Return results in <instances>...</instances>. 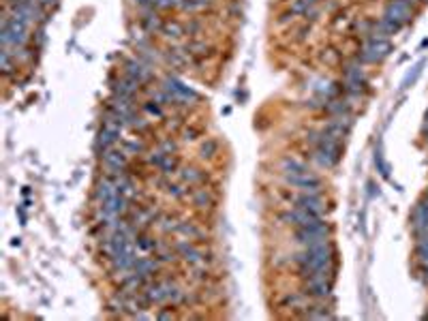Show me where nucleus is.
Returning a JSON list of instances; mask_svg holds the SVG:
<instances>
[{
  "instance_id": "1",
  "label": "nucleus",
  "mask_w": 428,
  "mask_h": 321,
  "mask_svg": "<svg viewBox=\"0 0 428 321\" xmlns=\"http://www.w3.org/2000/svg\"><path fill=\"white\" fill-rule=\"evenodd\" d=\"M294 261L300 266V272L304 274V278L315 274V272H321V270H332L334 248L328 240L321 242V244L304 246V253H298L294 257Z\"/></svg>"
},
{
  "instance_id": "40",
  "label": "nucleus",
  "mask_w": 428,
  "mask_h": 321,
  "mask_svg": "<svg viewBox=\"0 0 428 321\" xmlns=\"http://www.w3.org/2000/svg\"><path fill=\"white\" fill-rule=\"evenodd\" d=\"M144 109L148 111V113H152V116H163V111H161V107L156 105V103H154V105H152V103H146Z\"/></svg>"
},
{
  "instance_id": "42",
  "label": "nucleus",
  "mask_w": 428,
  "mask_h": 321,
  "mask_svg": "<svg viewBox=\"0 0 428 321\" xmlns=\"http://www.w3.org/2000/svg\"><path fill=\"white\" fill-rule=\"evenodd\" d=\"M37 3L41 5V7H54V5H58V0H37Z\"/></svg>"
},
{
  "instance_id": "24",
  "label": "nucleus",
  "mask_w": 428,
  "mask_h": 321,
  "mask_svg": "<svg viewBox=\"0 0 428 321\" xmlns=\"http://www.w3.org/2000/svg\"><path fill=\"white\" fill-rule=\"evenodd\" d=\"M186 51H178V49H174V51H169L167 54V60H169V65L172 67H184L186 62H189V58L184 56Z\"/></svg>"
},
{
  "instance_id": "47",
  "label": "nucleus",
  "mask_w": 428,
  "mask_h": 321,
  "mask_svg": "<svg viewBox=\"0 0 428 321\" xmlns=\"http://www.w3.org/2000/svg\"><path fill=\"white\" fill-rule=\"evenodd\" d=\"M417 3H424V5H428V0H417Z\"/></svg>"
},
{
  "instance_id": "29",
  "label": "nucleus",
  "mask_w": 428,
  "mask_h": 321,
  "mask_svg": "<svg viewBox=\"0 0 428 321\" xmlns=\"http://www.w3.org/2000/svg\"><path fill=\"white\" fill-rule=\"evenodd\" d=\"M210 5V0H182V9L184 11H199V9Z\"/></svg>"
},
{
  "instance_id": "15",
  "label": "nucleus",
  "mask_w": 428,
  "mask_h": 321,
  "mask_svg": "<svg viewBox=\"0 0 428 321\" xmlns=\"http://www.w3.org/2000/svg\"><path fill=\"white\" fill-rule=\"evenodd\" d=\"M159 266H161L159 259H150V257H139L137 264H135V268H133V272H137L139 276H144L146 281H148V278H152L154 272L159 270Z\"/></svg>"
},
{
  "instance_id": "41",
  "label": "nucleus",
  "mask_w": 428,
  "mask_h": 321,
  "mask_svg": "<svg viewBox=\"0 0 428 321\" xmlns=\"http://www.w3.org/2000/svg\"><path fill=\"white\" fill-rule=\"evenodd\" d=\"M161 150H163L165 154H172V152L176 150V143H174L172 139H165V141L161 143Z\"/></svg>"
},
{
  "instance_id": "34",
  "label": "nucleus",
  "mask_w": 428,
  "mask_h": 321,
  "mask_svg": "<svg viewBox=\"0 0 428 321\" xmlns=\"http://www.w3.org/2000/svg\"><path fill=\"white\" fill-rule=\"evenodd\" d=\"M144 26L148 33H152V30H161L163 24H161V19L156 17V15H148V17H144Z\"/></svg>"
},
{
  "instance_id": "43",
  "label": "nucleus",
  "mask_w": 428,
  "mask_h": 321,
  "mask_svg": "<svg viewBox=\"0 0 428 321\" xmlns=\"http://www.w3.org/2000/svg\"><path fill=\"white\" fill-rule=\"evenodd\" d=\"M156 317H159V319H172V317H174V313H172V310H161V313L156 315Z\"/></svg>"
},
{
  "instance_id": "26",
  "label": "nucleus",
  "mask_w": 428,
  "mask_h": 321,
  "mask_svg": "<svg viewBox=\"0 0 428 321\" xmlns=\"http://www.w3.org/2000/svg\"><path fill=\"white\" fill-rule=\"evenodd\" d=\"M0 69H3L5 75H11L13 73V62H11V54L7 49L0 51Z\"/></svg>"
},
{
  "instance_id": "23",
  "label": "nucleus",
  "mask_w": 428,
  "mask_h": 321,
  "mask_svg": "<svg viewBox=\"0 0 428 321\" xmlns=\"http://www.w3.org/2000/svg\"><path fill=\"white\" fill-rule=\"evenodd\" d=\"M328 111L334 113V116H347L349 113V103L347 101H332L330 105H328Z\"/></svg>"
},
{
  "instance_id": "8",
  "label": "nucleus",
  "mask_w": 428,
  "mask_h": 321,
  "mask_svg": "<svg viewBox=\"0 0 428 321\" xmlns=\"http://www.w3.org/2000/svg\"><path fill=\"white\" fill-rule=\"evenodd\" d=\"M163 88L167 90V92H172V95L176 97V101L178 103H182V101H197L199 99V95L193 90V88H189V86H184L180 79H176V77H167L165 81H163Z\"/></svg>"
},
{
  "instance_id": "46",
  "label": "nucleus",
  "mask_w": 428,
  "mask_h": 321,
  "mask_svg": "<svg viewBox=\"0 0 428 321\" xmlns=\"http://www.w3.org/2000/svg\"><path fill=\"white\" fill-rule=\"evenodd\" d=\"M315 3H317V0H306V5H308V7H312Z\"/></svg>"
},
{
  "instance_id": "27",
  "label": "nucleus",
  "mask_w": 428,
  "mask_h": 321,
  "mask_svg": "<svg viewBox=\"0 0 428 321\" xmlns=\"http://www.w3.org/2000/svg\"><path fill=\"white\" fill-rule=\"evenodd\" d=\"M375 165H377V169H379V173L383 176V178H390V167H388V163L383 161V152H381V148L375 152Z\"/></svg>"
},
{
  "instance_id": "35",
  "label": "nucleus",
  "mask_w": 428,
  "mask_h": 321,
  "mask_svg": "<svg viewBox=\"0 0 428 321\" xmlns=\"http://www.w3.org/2000/svg\"><path fill=\"white\" fill-rule=\"evenodd\" d=\"M308 5H306V0H296L294 5H291V15H306L308 11Z\"/></svg>"
},
{
  "instance_id": "39",
  "label": "nucleus",
  "mask_w": 428,
  "mask_h": 321,
  "mask_svg": "<svg viewBox=\"0 0 428 321\" xmlns=\"http://www.w3.org/2000/svg\"><path fill=\"white\" fill-rule=\"evenodd\" d=\"M216 152V141H212V139H208L204 146H202V157L206 159V157H212V154Z\"/></svg>"
},
{
  "instance_id": "36",
  "label": "nucleus",
  "mask_w": 428,
  "mask_h": 321,
  "mask_svg": "<svg viewBox=\"0 0 428 321\" xmlns=\"http://www.w3.org/2000/svg\"><path fill=\"white\" fill-rule=\"evenodd\" d=\"M165 186H167V193L174 195V197H178V199H182L186 195V189L180 186V184H165Z\"/></svg>"
},
{
  "instance_id": "5",
  "label": "nucleus",
  "mask_w": 428,
  "mask_h": 321,
  "mask_svg": "<svg viewBox=\"0 0 428 321\" xmlns=\"http://www.w3.org/2000/svg\"><path fill=\"white\" fill-rule=\"evenodd\" d=\"M285 182L289 186H296V189L304 191V193H319L321 189V178H317L315 173H285Z\"/></svg>"
},
{
  "instance_id": "28",
  "label": "nucleus",
  "mask_w": 428,
  "mask_h": 321,
  "mask_svg": "<svg viewBox=\"0 0 428 321\" xmlns=\"http://www.w3.org/2000/svg\"><path fill=\"white\" fill-rule=\"evenodd\" d=\"M135 244H137V248L139 251H144V253H150V251H156V244L152 238H146V236H141V238H137V240H135Z\"/></svg>"
},
{
  "instance_id": "3",
  "label": "nucleus",
  "mask_w": 428,
  "mask_h": 321,
  "mask_svg": "<svg viewBox=\"0 0 428 321\" xmlns=\"http://www.w3.org/2000/svg\"><path fill=\"white\" fill-rule=\"evenodd\" d=\"M330 236V225L326 221H317L312 225H306V227H298V231L294 236V240L302 246H312V244H321L326 242Z\"/></svg>"
},
{
  "instance_id": "44",
  "label": "nucleus",
  "mask_w": 428,
  "mask_h": 321,
  "mask_svg": "<svg viewBox=\"0 0 428 321\" xmlns=\"http://www.w3.org/2000/svg\"><path fill=\"white\" fill-rule=\"evenodd\" d=\"M184 139L189 141V139H195V131L191 129V131H184Z\"/></svg>"
},
{
  "instance_id": "2",
  "label": "nucleus",
  "mask_w": 428,
  "mask_h": 321,
  "mask_svg": "<svg viewBox=\"0 0 428 321\" xmlns=\"http://www.w3.org/2000/svg\"><path fill=\"white\" fill-rule=\"evenodd\" d=\"M392 51V43L388 39H379V37H368L364 41V47L360 51L358 60L362 65H370V62H381L385 56H390Z\"/></svg>"
},
{
  "instance_id": "10",
  "label": "nucleus",
  "mask_w": 428,
  "mask_h": 321,
  "mask_svg": "<svg viewBox=\"0 0 428 321\" xmlns=\"http://www.w3.org/2000/svg\"><path fill=\"white\" fill-rule=\"evenodd\" d=\"M306 296L326 300L332 296V281L328 276H315V278H306Z\"/></svg>"
},
{
  "instance_id": "25",
  "label": "nucleus",
  "mask_w": 428,
  "mask_h": 321,
  "mask_svg": "<svg viewBox=\"0 0 428 321\" xmlns=\"http://www.w3.org/2000/svg\"><path fill=\"white\" fill-rule=\"evenodd\" d=\"M306 298H308L306 294H304V296H302V294H294V296H287L283 304H287V306H291V308H294V306H298V308H306Z\"/></svg>"
},
{
  "instance_id": "13",
  "label": "nucleus",
  "mask_w": 428,
  "mask_h": 321,
  "mask_svg": "<svg viewBox=\"0 0 428 321\" xmlns=\"http://www.w3.org/2000/svg\"><path fill=\"white\" fill-rule=\"evenodd\" d=\"M124 71H127L129 77L139 81V84H144V81H148L152 77V71L148 69V65H144L139 60H127L124 62Z\"/></svg>"
},
{
  "instance_id": "7",
  "label": "nucleus",
  "mask_w": 428,
  "mask_h": 321,
  "mask_svg": "<svg viewBox=\"0 0 428 321\" xmlns=\"http://www.w3.org/2000/svg\"><path fill=\"white\" fill-rule=\"evenodd\" d=\"M345 88L351 95H362L366 90V73L358 65L345 67Z\"/></svg>"
},
{
  "instance_id": "31",
  "label": "nucleus",
  "mask_w": 428,
  "mask_h": 321,
  "mask_svg": "<svg viewBox=\"0 0 428 321\" xmlns=\"http://www.w3.org/2000/svg\"><path fill=\"white\" fill-rule=\"evenodd\" d=\"M176 167H178V161H176V159L172 157V154H167V157H165V161L159 165V169H161L165 176L174 173V171H176Z\"/></svg>"
},
{
  "instance_id": "38",
  "label": "nucleus",
  "mask_w": 428,
  "mask_h": 321,
  "mask_svg": "<svg viewBox=\"0 0 428 321\" xmlns=\"http://www.w3.org/2000/svg\"><path fill=\"white\" fill-rule=\"evenodd\" d=\"M124 152H127V154L144 152V143L141 141H127V143H124Z\"/></svg>"
},
{
  "instance_id": "9",
  "label": "nucleus",
  "mask_w": 428,
  "mask_h": 321,
  "mask_svg": "<svg viewBox=\"0 0 428 321\" xmlns=\"http://www.w3.org/2000/svg\"><path fill=\"white\" fill-rule=\"evenodd\" d=\"M174 289V283L172 281H159V283H152L144 289L146 298L150 300V304L156 302V304H163V302H169V294Z\"/></svg>"
},
{
  "instance_id": "33",
  "label": "nucleus",
  "mask_w": 428,
  "mask_h": 321,
  "mask_svg": "<svg viewBox=\"0 0 428 321\" xmlns=\"http://www.w3.org/2000/svg\"><path fill=\"white\" fill-rule=\"evenodd\" d=\"M159 227H161L165 234H169V231H176V229H178V223H176L174 216H163V219L159 221Z\"/></svg>"
},
{
  "instance_id": "11",
  "label": "nucleus",
  "mask_w": 428,
  "mask_h": 321,
  "mask_svg": "<svg viewBox=\"0 0 428 321\" xmlns=\"http://www.w3.org/2000/svg\"><path fill=\"white\" fill-rule=\"evenodd\" d=\"M283 221L294 225V227H306V225H312L321 221V214L317 212H308V210H302V208H294L283 214Z\"/></svg>"
},
{
  "instance_id": "45",
  "label": "nucleus",
  "mask_w": 428,
  "mask_h": 321,
  "mask_svg": "<svg viewBox=\"0 0 428 321\" xmlns=\"http://www.w3.org/2000/svg\"><path fill=\"white\" fill-rule=\"evenodd\" d=\"M424 129H428V111H426V118H424Z\"/></svg>"
},
{
  "instance_id": "20",
  "label": "nucleus",
  "mask_w": 428,
  "mask_h": 321,
  "mask_svg": "<svg viewBox=\"0 0 428 321\" xmlns=\"http://www.w3.org/2000/svg\"><path fill=\"white\" fill-rule=\"evenodd\" d=\"M424 65H426V60H420V62H417V65H415V67H413V69L409 71V73L405 75V79H403V84H401V88H403V90H407V88H411V86L415 84V79H417V77L422 75V69H424Z\"/></svg>"
},
{
  "instance_id": "30",
  "label": "nucleus",
  "mask_w": 428,
  "mask_h": 321,
  "mask_svg": "<svg viewBox=\"0 0 428 321\" xmlns=\"http://www.w3.org/2000/svg\"><path fill=\"white\" fill-rule=\"evenodd\" d=\"M312 310H306L304 317L306 319H332V315L328 313L326 308H321V306H310Z\"/></svg>"
},
{
  "instance_id": "37",
  "label": "nucleus",
  "mask_w": 428,
  "mask_h": 321,
  "mask_svg": "<svg viewBox=\"0 0 428 321\" xmlns=\"http://www.w3.org/2000/svg\"><path fill=\"white\" fill-rule=\"evenodd\" d=\"M165 157H167V154L159 148L156 152H150V154H148V163H150V165H156V167H159V165L165 161Z\"/></svg>"
},
{
  "instance_id": "21",
  "label": "nucleus",
  "mask_w": 428,
  "mask_h": 321,
  "mask_svg": "<svg viewBox=\"0 0 428 321\" xmlns=\"http://www.w3.org/2000/svg\"><path fill=\"white\" fill-rule=\"evenodd\" d=\"M161 33H163L167 39H180V37L186 33V28H184V26H180L178 22H167V24H163Z\"/></svg>"
},
{
  "instance_id": "12",
  "label": "nucleus",
  "mask_w": 428,
  "mask_h": 321,
  "mask_svg": "<svg viewBox=\"0 0 428 321\" xmlns=\"http://www.w3.org/2000/svg\"><path fill=\"white\" fill-rule=\"evenodd\" d=\"M294 206L302 210H308V212H323V199L319 197L317 193H302L298 197H294Z\"/></svg>"
},
{
  "instance_id": "4",
  "label": "nucleus",
  "mask_w": 428,
  "mask_h": 321,
  "mask_svg": "<svg viewBox=\"0 0 428 321\" xmlns=\"http://www.w3.org/2000/svg\"><path fill=\"white\" fill-rule=\"evenodd\" d=\"M415 3H417V0H392V3L385 7L383 17L390 19V22H394V24H398L403 28L411 19V15H413L411 5H415Z\"/></svg>"
},
{
  "instance_id": "22",
  "label": "nucleus",
  "mask_w": 428,
  "mask_h": 321,
  "mask_svg": "<svg viewBox=\"0 0 428 321\" xmlns=\"http://www.w3.org/2000/svg\"><path fill=\"white\" fill-rule=\"evenodd\" d=\"M176 231H180L182 236L189 238V240H193V238H204V231L199 227H195L193 223H178V229Z\"/></svg>"
},
{
  "instance_id": "32",
  "label": "nucleus",
  "mask_w": 428,
  "mask_h": 321,
  "mask_svg": "<svg viewBox=\"0 0 428 321\" xmlns=\"http://www.w3.org/2000/svg\"><path fill=\"white\" fill-rule=\"evenodd\" d=\"M415 253H417V257H420V261L426 266V264H428V238H422V240H417Z\"/></svg>"
},
{
  "instance_id": "16",
  "label": "nucleus",
  "mask_w": 428,
  "mask_h": 321,
  "mask_svg": "<svg viewBox=\"0 0 428 321\" xmlns=\"http://www.w3.org/2000/svg\"><path fill=\"white\" fill-rule=\"evenodd\" d=\"M137 88H139V81H135L133 77L124 75L122 79L116 81V86H113V92H116V95H124V97H133L135 92H137Z\"/></svg>"
},
{
  "instance_id": "17",
  "label": "nucleus",
  "mask_w": 428,
  "mask_h": 321,
  "mask_svg": "<svg viewBox=\"0 0 428 321\" xmlns=\"http://www.w3.org/2000/svg\"><path fill=\"white\" fill-rule=\"evenodd\" d=\"M280 167H283V171H285V173H306V171H310V169H308V165H306L304 161L294 159V157L283 159V163H280Z\"/></svg>"
},
{
  "instance_id": "14",
  "label": "nucleus",
  "mask_w": 428,
  "mask_h": 321,
  "mask_svg": "<svg viewBox=\"0 0 428 321\" xmlns=\"http://www.w3.org/2000/svg\"><path fill=\"white\" fill-rule=\"evenodd\" d=\"M113 195H118V186H116V182H113L109 176H107V178H103V180H99L97 189H95V197L99 199V203H105L107 199L113 197Z\"/></svg>"
},
{
  "instance_id": "18",
  "label": "nucleus",
  "mask_w": 428,
  "mask_h": 321,
  "mask_svg": "<svg viewBox=\"0 0 428 321\" xmlns=\"http://www.w3.org/2000/svg\"><path fill=\"white\" fill-rule=\"evenodd\" d=\"M193 203L197 206V208L206 210V208H210V206H214V199H212V195L208 189H199V191L193 193Z\"/></svg>"
},
{
  "instance_id": "6",
  "label": "nucleus",
  "mask_w": 428,
  "mask_h": 321,
  "mask_svg": "<svg viewBox=\"0 0 428 321\" xmlns=\"http://www.w3.org/2000/svg\"><path fill=\"white\" fill-rule=\"evenodd\" d=\"M176 253H178L182 259L186 264H191L195 268H206V253L202 251V248H197L193 242H186V240H180L178 244H176Z\"/></svg>"
},
{
  "instance_id": "19",
  "label": "nucleus",
  "mask_w": 428,
  "mask_h": 321,
  "mask_svg": "<svg viewBox=\"0 0 428 321\" xmlns=\"http://www.w3.org/2000/svg\"><path fill=\"white\" fill-rule=\"evenodd\" d=\"M180 180L184 184H199V182H204V173L195 167H184V169H180Z\"/></svg>"
}]
</instances>
